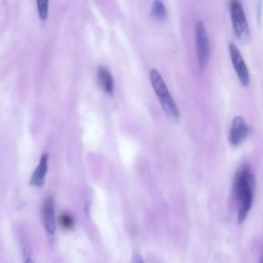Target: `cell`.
Segmentation results:
<instances>
[{"label": "cell", "mask_w": 263, "mask_h": 263, "mask_svg": "<svg viewBox=\"0 0 263 263\" xmlns=\"http://www.w3.org/2000/svg\"><path fill=\"white\" fill-rule=\"evenodd\" d=\"M255 177L247 164L238 168L232 186V195L237 205V221L241 223L247 218L254 200Z\"/></svg>", "instance_id": "1"}, {"label": "cell", "mask_w": 263, "mask_h": 263, "mask_svg": "<svg viewBox=\"0 0 263 263\" xmlns=\"http://www.w3.org/2000/svg\"><path fill=\"white\" fill-rule=\"evenodd\" d=\"M149 78H150L151 85L156 93V97H157L164 113L171 119L177 120L180 115L179 108H178L177 104L175 103L174 99L172 98L163 78L161 77V75L159 74V72L156 69H152L150 71Z\"/></svg>", "instance_id": "2"}, {"label": "cell", "mask_w": 263, "mask_h": 263, "mask_svg": "<svg viewBox=\"0 0 263 263\" xmlns=\"http://www.w3.org/2000/svg\"><path fill=\"white\" fill-rule=\"evenodd\" d=\"M230 16L233 32L236 38L241 43H247L250 40V29L245 14V10L239 0H230L229 2Z\"/></svg>", "instance_id": "3"}, {"label": "cell", "mask_w": 263, "mask_h": 263, "mask_svg": "<svg viewBox=\"0 0 263 263\" xmlns=\"http://www.w3.org/2000/svg\"><path fill=\"white\" fill-rule=\"evenodd\" d=\"M195 43L198 64L200 68H203L210 57V41L204 24L201 21H199L195 27Z\"/></svg>", "instance_id": "4"}, {"label": "cell", "mask_w": 263, "mask_h": 263, "mask_svg": "<svg viewBox=\"0 0 263 263\" xmlns=\"http://www.w3.org/2000/svg\"><path fill=\"white\" fill-rule=\"evenodd\" d=\"M43 226L48 237V240H52L54 237L55 229H57V219H55V208L54 200L51 195H48L42 205L41 211Z\"/></svg>", "instance_id": "5"}, {"label": "cell", "mask_w": 263, "mask_h": 263, "mask_svg": "<svg viewBox=\"0 0 263 263\" xmlns=\"http://www.w3.org/2000/svg\"><path fill=\"white\" fill-rule=\"evenodd\" d=\"M229 54H230L232 66L237 74V77H238L240 83L245 86L249 85L250 74H249L248 67H247L245 60L241 57L238 48L233 43H229Z\"/></svg>", "instance_id": "6"}, {"label": "cell", "mask_w": 263, "mask_h": 263, "mask_svg": "<svg viewBox=\"0 0 263 263\" xmlns=\"http://www.w3.org/2000/svg\"><path fill=\"white\" fill-rule=\"evenodd\" d=\"M249 125L241 116H235L232 119L228 140L232 146L239 145L249 135Z\"/></svg>", "instance_id": "7"}, {"label": "cell", "mask_w": 263, "mask_h": 263, "mask_svg": "<svg viewBox=\"0 0 263 263\" xmlns=\"http://www.w3.org/2000/svg\"><path fill=\"white\" fill-rule=\"evenodd\" d=\"M47 167H48V154L44 153L41 155L39 162L31 176L30 184L32 186L41 187L44 184L45 176L47 173Z\"/></svg>", "instance_id": "8"}, {"label": "cell", "mask_w": 263, "mask_h": 263, "mask_svg": "<svg viewBox=\"0 0 263 263\" xmlns=\"http://www.w3.org/2000/svg\"><path fill=\"white\" fill-rule=\"evenodd\" d=\"M98 82L101 86V88L108 95H112L114 90V81L112 74L105 66H100L98 68Z\"/></svg>", "instance_id": "9"}, {"label": "cell", "mask_w": 263, "mask_h": 263, "mask_svg": "<svg viewBox=\"0 0 263 263\" xmlns=\"http://www.w3.org/2000/svg\"><path fill=\"white\" fill-rule=\"evenodd\" d=\"M151 15L158 21L164 20L166 16V10L163 3L160 0H155L151 7Z\"/></svg>", "instance_id": "10"}, {"label": "cell", "mask_w": 263, "mask_h": 263, "mask_svg": "<svg viewBox=\"0 0 263 263\" xmlns=\"http://www.w3.org/2000/svg\"><path fill=\"white\" fill-rule=\"evenodd\" d=\"M59 221H60V224L61 226L66 229V230H69V229H72L73 226H74V219H73V216L68 213V212H64L61 214L60 218H59Z\"/></svg>", "instance_id": "11"}, {"label": "cell", "mask_w": 263, "mask_h": 263, "mask_svg": "<svg viewBox=\"0 0 263 263\" xmlns=\"http://www.w3.org/2000/svg\"><path fill=\"white\" fill-rule=\"evenodd\" d=\"M48 3H49V0H36L38 15H39V18L42 21H45L47 18Z\"/></svg>", "instance_id": "12"}, {"label": "cell", "mask_w": 263, "mask_h": 263, "mask_svg": "<svg viewBox=\"0 0 263 263\" xmlns=\"http://www.w3.org/2000/svg\"><path fill=\"white\" fill-rule=\"evenodd\" d=\"M130 263H144V261H143V259H142V257H141L140 254L135 253V254L133 255V258H132Z\"/></svg>", "instance_id": "13"}, {"label": "cell", "mask_w": 263, "mask_h": 263, "mask_svg": "<svg viewBox=\"0 0 263 263\" xmlns=\"http://www.w3.org/2000/svg\"><path fill=\"white\" fill-rule=\"evenodd\" d=\"M24 263H35V262H34V260H33L31 257L28 256V257H26V259L24 260Z\"/></svg>", "instance_id": "14"}, {"label": "cell", "mask_w": 263, "mask_h": 263, "mask_svg": "<svg viewBox=\"0 0 263 263\" xmlns=\"http://www.w3.org/2000/svg\"><path fill=\"white\" fill-rule=\"evenodd\" d=\"M260 263H263V257H262V259H261V261H260Z\"/></svg>", "instance_id": "15"}]
</instances>
